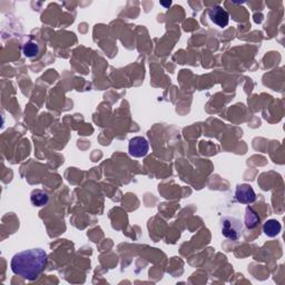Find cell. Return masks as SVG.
Here are the masks:
<instances>
[{"label": "cell", "instance_id": "9", "mask_svg": "<svg viewBox=\"0 0 285 285\" xmlns=\"http://www.w3.org/2000/svg\"><path fill=\"white\" fill-rule=\"evenodd\" d=\"M39 50H40V48H39L38 42L34 41V40H30L28 42H26L25 46H23L22 53H23V55H25L26 57L34 58V57H36L37 55L39 54Z\"/></svg>", "mask_w": 285, "mask_h": 285}, {"label": "cell", "instance_id": "5", "mask_svg": "<svg viewBox=\"0 0 285 285\" xmlns=\"http://www.w3.org/2000/svg\"><path fill=\"white\" fill-rule=\"evenodd\" d=\"M209 16L210 20H212L218 27H221V28H223V27H226L228 25L229 15L228 11L223 9L221 6L213 7L212 9H209Z\"/></svg>", "mask_w": 285, "mask_h": 285}, {"label": "cell", "instance_id": "1", "mask_svg": "<svg viewBox=\"0 0 285 285\" xmlns=\"http://www.w3.org/2000/svg\"><path fill=\"white\" fill-rule=\"evenodd\" d=\"M47 264V254L44 249L33 248L19 252L11 259V270L16 275L29 281L38 279Z\"/></svg>", "mask_w": 285, "mask_h": 285}, {"label": "cell", "instance_id": "3", "mask_svg": "<svg viewBox=\"0 0 285 285\" xmlns=\"http://www.w3.org/2000/svg\"><path fill=\"white\" fill-rule=\"evenodd\" d=\"M148 150H150V145H148L146 138L136 136V137L130 140L128 151H130V154L133 157H144V156L147 155Z\"/></svg>", "mask_w": 285, "mask_h": 285}, {"label": "cell", "instance_id": "2", "mask_svg": "<svg viewBox=\"0 0 285 285\" xmlns=\"http://www.w3.org/2000/svg\"><path fill=\"white\" fill-rule=\"evenodd\" d=\"M222 234L226 239L237 241L242 235L243 232V225H242L241 221L236 217L232 216H225L222 218Z\"/></svg>", "mask_w": 285, "mask_h": 285}, {"label": "cell", "instance_id": "4", "mask_svg": "<svg viewBox=\"0 0 285 285\" xmlns=\"http://www.w3.org/2000/svg\"><path fill=\"white\" fill-rule=\"evenodd\" d=\"M235 198L242 204H252L256 201V194L251 185L241 184L236 187Z\"/></svg>", "mask_w": 285, "mask_h": 285}, {"label": "cell", "instance_id": "10", "mask_svg": "<svg viewBox=\"0 0 285 285\" xmlns=\"http://www.w3.org/2000/svg\"><path fill=\"white\" fill-rule=\"evenodd\" d=\"M161 5H163V6H171V2L170 3H165V2H161Z\"/></svg>", "mask_w": 285, "mask_h": 285}, {"label": "cell", "instance_id": "7", "mask_svg": "<svg viewBox=\"0 0 285 285\" xmlns=\"http://www.w3.org/2000/svg\"><path fill=\"white\" fill-rule=\"evenodd\" d=\"M30 201L33 205L38 206V208H41V206H45L48 204L49 195L41 190H35L30 195Z\"/></svg>", "mask_w": 285, "mask_h": 285}, {"label": "cell", "instance_id": "8", "mask_svg": "<svg viewBox=\"0 0 285 285\" xmlns=\"http://www.w3.org/2000/svg\"><path fill=\"white\" fill-rule=\"evenodd\" d=\"M281 229H282V226H281L280 222L276 220H268L265 222V224L263 226V232L266 234L268 237L278 236Z\"/></svg>", "mask_w": 285, "mask_h": 285}, {"label": "cell", "instance_id": "6", "mask_svg": "<svg viewBox=\"0 0 285 285\" xmlns=\"http://www.w3.org/2000/svg\"><path fill=\"white\" fill-rule=\"evenodd\" d=\"M260 221L261 218L259 216V214H257L254 209L252 208H247L245 209V218H244V224L247 226V228L248 229H253L255 228L257 225L260 224Z\"/></svg>", "mask_w": 285, "mask_h": 285}]
</instances>
